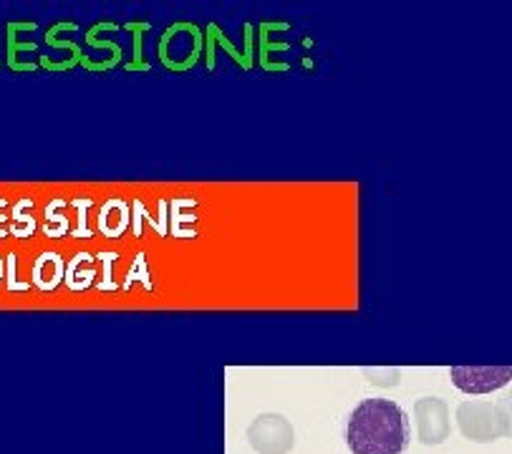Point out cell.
<instances>
[{"label":"cell","instance_id":"obj_4","mask_svg":"<svg viewBox=\"0 0 512 454\" xmlns=\"http://www.w3.org/2000/svg\"><path fill=\"white\" fill-rule=\"evenodd\" d=\"M454 386L467 394H490L512 381V366H454L449 371Z\"/></svg>","mask_w":512,"mask_h":454},{"label":"cell","instance_id":"obj_6","mask_svg":"<svg viewBox=\"0 0 512 454\" xmlns=\"http://www.w3.org/2000/svg\"><path fill=\"white\" fill-rule=\"evenodd\" d=\"M492 404H495L497 422H500V434L502 437H512V391H507L502 399Z\"/></svg>","mask_w":512,"mask_h":454},{"label":"cell","instance_id":"obj_1","mask_svg":"<svg viewBox=\"0 0 512 454\" xmlns=\"http://www.w3.org/2000/svg\"><path fill=\"white\" fill-rule=\"evenodd\" d=\"M412 442V424L391 399H364L346 422L351 454H404Z\"/></svg>","mask_w":512,"mask_h":454},{"label":"cell","instance_id":"obj_5","mask_svg":"<svg viewBox=\"0 0 512 454\" xmlns=\"http://www.w3.org/2000/svg\"><path fill=\"white\" fill-rule=\"evenodd\" d=\"M414 419H417L422 444H442L449 437V409L437 396L417 399V404H414Z\"/></svg>","mask_w":512,"mask_h":454},{"label":"cell","instance_id":"obj_3","mask_svg":"<svg viewBox=\"0 0 512 454\" xmlns=\"http://www.w3.org/2000/svg\"><path fill=\"white\" fill-rule=\"evenodd\" d=\"M457 422L462 434L472 442H495L500 439V422H497L495 404L492 402H465L457 409Z\"/></svg>","mask_w":512,"mask_h":454},{"label":"cell","instance_id":"obj_2","mask_svg":"<svg viewBox=\"0 0 512 454\" xmlns=\"http://www.w3.org/2000/svg\"><path fill=\"white\" fill-rule=\"evenodd\" d=\"M248 439L258 454H288L293 449V427L280 414H260L248 427Z\"/></svg>","mask_w":512,"mask_h":454}]
</instances>
